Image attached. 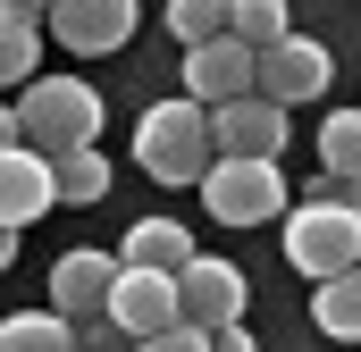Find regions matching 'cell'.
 <instances>
[{
    "label": "cell",
    "mask_w": 361,
    "mask_h": 352,
    "mask_svg": "<svg viewBox=\"0 0 361 352\" xmlns=\"http://www.w3.org/2000/svg\"><path fill=\"white\" fill-rule=\"evenodd\" d=\"M17 143H25V134H17V109L0 101V151H17Z\"/></svg>",
    "instance_id": "cell-23"
},
{
    "label": "cell",
    "mask_w": 361,
    "mask_h": 352,
    "mask_svg": "<svg viewBox=\"0 0 361 352\" xmlns=\"http://www.w3.org/2000/svg\"><path fill=\"white\" fill-rule=\"evenodd\" d=\"M286 268L311 277V285H328V277L361 268V184L319 176V184L286 210Z\"/></svg>",
    "instance_id": "cell-1"
},
{
    "label": "cell",
    "mask_w": 361,
    "mask_h": 352,
    "mask_svg": "<svg viewBox=\"0 0 361 352\" xmlns=\"http://www.w3.org/2000/svg\"><path fill=\"white\" fill-rule=\"evenodd\" d=\"M311 319H319V336H336V344H361V268L328 277V285H311Z\"/></svg>",
    "instance_id": "cell-15"
},
{
    "label": "cell",
    "mask_w": 361,
    "mask_h": 352,
    "mask_svg": "<svg viewBox=\"0 0 361 352\" xmlns=\"http://www.w3.org/2000/svg\"><path fill=\"white\" fill-rule=\"evenodd\" d=\"M193 260V235H185L177 218H143V227H126V244H118V268H160V277H185Z\"/></svg>",
    "instance_id": "cell-13"
},
{
    "label": "cell",
    "mask_w": 361,
    "mask_h": 352,
    "mask_svg": "<svg viewBox=\"0 0 361 352\" xmlns=\"http://www.w3.org/2000/svg\"><path fill=\"white\" fill-rule=\"evenodd\" d=\"M8 260H17V235H0V268H8Z\"/></svg>",
    "instance_id": "cell-24"
},
{
    "label": "cell",
    "mask_w": 361,
    "mask_h": 352,
    "mask_svg": "<svg viewBox=\"0 0 361 352\" xmlns=\"http://www.w3.org/2000/svg\"><path fill=\"white\" fill-rule=\"evenodd\" d=\"M135 352H210V336L202 327H169V336H152V344H135Z\"/></svg>",
    "instance_id": "cell-21"
},
{
    "label": "cell",
    "mask_w": 361,
    "mask_h": 352,
    "mask_svg": "<svg viewBox=\"0 0 361 352\" xmlns=\"http://www.w3.org/2000/svg\"><path fill=\"white\" fill-rule=\"evenodd\" d=\"M169 34H177L185 51L227 42V0H169Z\"/></svg>",
    "instance_id": "cell-20"
},
{
    "label": "cell",
    "mask_w": 361,
    "mask_h": 352,
    "mask_svg": "<svg viewBox=\"0 0 361 352\" xmlns=\"http://www.w3.org/2000/svg\"><path fill=\"white\" fill-rule=\"evenodd\" d=\"M42 210H59V184H51V160L42 151H0V235H25Z\"/></svg>",
    "instance_id": "cell-10"
},
{
    "label": "cell",
    "mask_w": 361,
    "mask_h": 352,
    "mask_svg": "<svg viewBox=\"0 0 361 352\" xmlns=\"http://www.w3.org/2000/svg\"><path fill=\"white\" fill-rule=\"evenodd\" d=\"M227 42H244V51L261 59L277 42H294V17H286L277 0H227Z\"/></svg>",
    "instance_id": "cell-16"
},
{
    "label": "cell",
    "mask_w": 361,
    "mask_h": 352,
    "mask_svg": "<svg viewBox=\"0 0 361 352\" xmlns=\"http://www.w3.org/2000/svg\"><path fill=\"white\" fill-rule=\"evenodd\" d=\"M135 160L143 176H160V184H202L210 176V109H193V101H152L143 109V126H135Z\"/></svg>",
    "instance_id": "cell-3"
},
{
    "label": "cell",
    "mask_w": 361,
    "mask_h": 352,
    "mask_svg": "<svg viewBox=\"0 0 361 352\" xmlns=\"http://www.w3.org/2000/svg\"><path fill=\"white\" fill-rule=\"evenodd\" d=\"M319 168L336 176V184H361V109H336L319 126Z\"/></svg>",
    "instance_id": "cell-18"
},
{
    "label": "cell",
    "mask_w": 361,
    "mask_h": 352,
    "mask_svg": "<svg viewBox=\"0 0 361 352\" xmlns=\"http://www.w3.org/2000/svg\"><path fill=\"white\" fill-rule=\"evenodd\" d=\"M336 76V59H328V42H311V34H294V42H277L261 51V68H252V92L269 101V109H294V101H319Z\"/></svg>",
    "instance_id": "cell-7"
},
{
    "label": "cell",
    "mask_w": 361,
    "mask_h": 352,
    "mask_svg": "<svg viewBox=\"0 0 361 352\" xmlns=\"http://www.w3.org/2000/svg\"><path fill=\"white\" fill-rule=\"evenodd\" d=\"M244 302H252V285H244V268H235V260H210V252H193V260H185V277H177L185 327H202V336L244 327Z\"/></svg>",
    "instance_id": "cell-5"
},
{
    "label": "cell",
    "mask_w": 361,
    "mask_h": 352,
    "mask_svg": "<svg viewBox=\"0 0 361 352\" xmlns=\"http://www.w3.org/2000/svg\"><path fill=\"white\" fill-rule=\"evenodd\" d=\"M51 184H59V210H92L109 193V160L101 151H76V160H51Z\"/></svg>",
    "instance_id": "cell-19"
},
{
    "label": "cell",
    "mask_w": 361,
    "mask_h": 352,
    "mask_svg": "<svg viewBox=\"0 0 361 352\" xmlns=\"http://www.w3.org/2000/svg\"><path fill=\"white\" fill-rule=\"evenodd\" d=\"M202 210L219 227H269V218H286V176H277V160H210Z\"/></svg>",
    "instance_id": "cell-4"
},
{
    "label": "cell",
    "mask_w": 361,
    "mask_h": 352,
    "mask_svg": "<svg viewBox=\"0 0 361 352\" xmlns=\"http://www.w3.org/2000/svg\"><path fill=\"white\" fill-rule=\"evenodd\" d=\"M252 51L244 42H210V51H185V101L193 109H227V101H252Z\"/></svg>",
    "instance_id": "cell-11"
},
{
    "label": "cell",
    "mask_w": 361,
    "mask_h": 352,
    "mask_svg": "<svg viewBox=\"0 0 361 352\" xmlns=\"http://www.w3.org/2000/svg\"><path fill=\"white\" fill-rule=\"evenodd\" d=\"M0 352H76V327L59 310H17L0 319Z\"/></svg>",
    "instance_id": "cell-17"
},
{
    "label": "cell",
    "mask_w": 361,
    "mask_h": 352,
    "mask_svg": "<svg viewBox=\"0 0 361 352\" xmlns=\"http://www.w3.org/2000/svg\"><path fill=\"white\" fill-rule=\"evenodd\" d=\"M109 327H118L126 344H152V336L185 327L177 277H160V268H118V285H109Z\"/></svg>",
    "instance_id": "cell-6"
},
{
    "label": "cell",
    "mask_w": 361,
    "mask_h": 352,
    "mask_svg": "<svg viewBox=\"0 0 361 352\" xmlns=\"http://www.w3.org/2000/svg\"><path fill=\"white\" fill-rule=\"evenodd\" d=\"M51 34L68 42V51H126L135 42V0H59L51 8Z\"/></svg>",
    "instance_id": "cell-12"
},
{
    "label": "cell",
    "mask_w": 361,
    "mask_h": 352,
    "mask_svg": "<svg viewBox=\"0 0 361 352\" xmlns=\"http://www.w3.org/2000/svg\"><path fill=\"white\" fill-rule=\"evenodd\" d=\"M17 134H25V151H42V160H76V151H101L92 134H101V92L85 76H34L25 101H17Z\"/></svg>",
    "instance_id": "cell-2"
},
{
    "label": "cell",
    "mask_w": 361,
    "mask_h": 352,
    "mask_svg": "<svg viewBox=\"0 0 361 352\" xmlns=\"http://www.w3.org/2000/svg\"><path fill=\"white\" fill-rule=\"evenodd\" d=\"M210 352H261V344H252L244 327H219V336H210Z\"/></svg>",
    "instance_id": "cell-22"
},
{
    "label": "cell",
    "mask_w": 361,
    "mask_h": 352,
    "mask_svg": "<svg viewBox=\"0 0 361 352\" xmlns=\"http://www.w3.org/2000/svg\"><path fill=\"white\" fill-rule=\"evenodd\" d=\"M25 68H42V17L25 0H0V84H34Z\"/></svg>",
    "instance_id": "cell-14"
},
{
    "label": "cell",
    "mask_w": 361,
    "mask_h": 352,
    "mask_svg": "<svg viewBox=\"0 0 361 352\" xmlns=\"http://www.w3.org/2000/svg\"><path fill=\"white\" fill-rule=\"evenodd\" d=\"M109 285H118V252H59L51 260V310L68 327L109 319Z\"/></svg>",
    "instance_id": "cell-8"
},
{
    "label": "cell",
    "mask_w": 361,
    "mask_h": 352,
    "mask_svg": "<svg viewBox=\"0 0 361 352\" xmlns=\"http://www.w3.org/2000/svg\"><path fill=\"white\" fill-rule=\"evenodd\" d=\"M210 151H219V160H277V151H286V109H269L261 92L210 109Z\"/></svg>",
    "instance_id": "cell-9"
}]
</instances>
